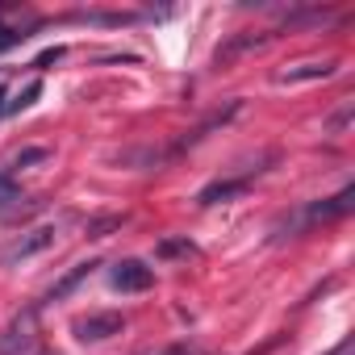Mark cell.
Masks as SVG:
<instances>
[{
  "mask_svg": "<svg viewBox=\"0 0 355 355\" xmlns=\"http://www.w3.org/2000/svg\"><path fill=\"white\" fill-rule=\"evenodd\" d=\"M38 96H42V80H30V84H26V88H21L9 105H5V113H21V109H30Z\"/></svg>",
  "mask_w": 355,
  "mask_h": 355,
  "instance_id": "7c38bea8",
  "label": "cell"
},
{
  "mask_svg": "<svg viewBox=\"0 0 355 355\" xmlns=\"http://www.w3.org/2000/svg\"><path fill=\"white\" fill-rule=\"evenodd\" d=\"M55 226H38V230H26V234H17V239H9L5 247H0V268H13V263H21V259H34V255H42L46 247H55Z\"/></svg>",
  "mask_w": 355,
  "mask_h": 355,
  "instance_id": "7a4b0ae2",
  "label": "cell"
},
{
  "mask_svg": "<svg viewBox=\"0 0 355 355\" xmlns=\"http://www.w3.org/2000/svg\"><path fill=\"white\" fill-rule=\"evenodd\" d=\"M17 42H26V34H21V30L0 26V51H9V46H17Z\"/></svg>",
  "mask_w": 355,
  "mask_h": 355,
  "instance_id": "9a60e30c",
  "label": "cell"
},
{
  "mask_svg": "<svg viewBox=\"0 0 355 355\" xmlns=\"http://www.w3.org/2000/svg\"><path fill=\"white\" fill-rule=\"evenodd\" d=\"M0 113H5V88H0Z\"/></svg>",
  "mask_w": 355,
  "mask_h": 355,
  "instance_id": "ac0fdd59",
  "label": "cell"
},
{
  "mask_svg": "<svg viewBox=\"0 0 355 355\" xmlns=\"http://www.w3.org/2000/svg\"><path fill=\"white\" fill-rule=\"evenodd\" d=\"M96 268H101L96 259H84V263H76V268H71V272H67L63 280H55V288L46 293V301H63V297H67V293H71L76 284H84V280H88V276H92Z\"/></svg>",
  "mask_w": 355,
  "mask_h": 355,
  "instance_id": "9c48e42d",
  "label": "cell"
},
{
  "mask_svg": "<svg viewBox=\"0 0 355 355\" xmlns=\"http://www.w3.org/2000/svg\"><path fill=\"white\" fill-rule=\"evenodd\" d=\"M55 59H63V46H55V51H46V55H42V59H38V63H34V67H51V63H55Z\"/></svg>",
  "mask_w": 355,
  "mask_h": 355,
  "instance_id": "e0dca14e",
  "label": "cell"
},
{
  "mask_svg": "<svg viewBox=\"0 0 355 355\" xmlns=\"http://www.w3.org/2000/svg\"><path fill=\"white\" fill-rule=\"evenodd\" d=\"M55 150L51 146H26V150H17L9 163H5V175H13V171H26V167H38V163H46Z\"/></svg>",
  "mask_w": 355,
  "mask_h": 355,
  "instance_id": "30bf717a",
  "label": "cell"
},
{
  "mask_svg": "<svg viewBox=\"0 0 355 355\" xmlns=\"http://www.w3.org/2000/svg\"><path fill=\"white\" fill-rule=\"evenodd\" d=\"M134 355H209L201 343L193 338H180V343H167V347H146V351H134Z\"/></svg>",
  "mask_w": 355,
  "mask_h": 355,
  "instance_id": "8fae6325",
  "label": "cell"
},
{
  "mask_svg": "<svg viewBox=\"0 0 355 355\" xmlns=\"http://www.w3.org/2000/svg\"><path fill=\"white\" fill-rule=\"evenodd\" d=\"M121 330H125V318L121 313H88V318H76L71 322V334L80 343H105V338H113Z\"/></svg>",
  "mask_w": 355,
  "mask_h": 355,
  "instance_id": "3957f363",
  "label": "cell"
},
{
  "mask_svg": "<svg viewBox=\"0 0 355 355\" xmlns=\"http://www.w3.org/2000/svg\"><path fill=\"white\" fill-rule=\"evenodd\" d=\"M193 251H197V247H193L189 239H163V243H159V255H163V259H167V255H193Z\"/></svg>",
  "mask_w": 355,
  "mask_h": 355,
  "instance_id": "5bb4252c",
  "label": "cell"
},
{
  "mask_svg": "<svg viewBox=\"0 0 355 355\" xmlns=\"http://www.w3.org/2000/svg\"><path fill=\"white\" fill-rule=\"evenodd\" d=\"M334 71H338V59H309V63L284 67L276 80H280V84H313V80H330Z\"/></svg>",
  "mask_w": 355,
  "mask_h": 355,
  "instance_id": "8992f818",
  "label": "cell"
},
{
  "mask_svg": "<svg viewBox=\"0 0 355 355\" xmlns=\"http://www.w3.org/2000/svg\"><path fill=\"white\" fill-rule=\"evenodd\" d=\"M268 38H272V34H239V38H230L226 46H218L214 63H218V67H226V63H234V59H239L243 51H251V46H263Z\"/></svg>",
  "mask_w": 355,
  "mask_h": 355,
  "instance_id": "ba28073f",
  "label": "cell"
},
{
  "mask_svg": "<svg viewBox=\"0 0 355 355\" xmlns=\"http://www.w3.org/2000/svg\"><path fill=\"white\" fill-rule=\"evenodd\" d=\"M117 226H121L117 214H109V218H92V222H88V239H105V234L117 230Z\"/></svg>",
  "mask_w": 355,
  "mask_h": 355,
  "instance_id": "4fadbf2b",
  "label": "cell"
},
{
  "mask_svg": "<svg viewBox=\"0 0 355 355\" xmlns=\"http://www.w3.org/2000/svg\"><path fill=\"white\" fill-rule=\"evenodd\" d=\"M351 205H355V184H347L343 193H334V197H326V201H313V205H305L301 214H293V218H284L276 230H305V226H318V222H334V218H343V214H351Z\"/></svg>",
  "mask_w": 355,
  "mask_h": 355,
  "instance_id": "6da1fadb",
  "label": "cell"
},
{
  "mask_svg": "<svg viewBox=\"0 0 355 355\" xmlns=\"http://www.w3.org/2000/svg\"><path fill=\"white\" fill-rule=\"evenodd\" d=\"M34 326H38V305H30L26 313H17L5 334H0V355H21L26 347H34Z\"/></svg>",
  "mask_w": 355,
  "mask_h": 355,
  "instance_id": "277c9868",
  "label": "cell"
},
{
  "mask_svg": "<svg viewBox=\"0 0 355 355\" xmlns=\"http://www.w3.org/2000/svg\"><path fill=\"white\" fill-rule=\"evenodd\" d=\"M109 284L117 293H146L155 284V272L142 263V259H117L113 272H109Z\"/></svg>",
  "mask_w": 355,
  "mask_h": 355,
  "instance_id": "5b68a950",
  "label": "cell"
},
{
  "mask_svg": "<svg viewBox=\"0 0 355 355\" xmlns=\"http://www.w3.org/2000/svg\"><path fill=\"white\" fill-rule=\"evenodd\" d=\"M351 113H355V109H351V105H343V109H338V113L330 117V134H338V130H343V125L351 121Z\"/></svg>",
  "mask_w": 355,
  "mask_h": 355,
  "instance_id": "2e32d148",
  "label": "cell"
},
{
  "mask_svg": "<svg viewBox=\"0 0 355 355\" xmlns=\"http://www.w3.org/2000/svg\"><path fill=\"white\" fill-rule=\"evenodd\" d=\"M247 189H251V180H247V175H239V180H214V184H205V189H201L197 205H222V201H234V197H243Z\"/></svg>",
  "mask_w": 355,
  "mask_h": 355,
  "instance_id": "52a82bcc",
  "label": "cell"
}]
</instances>
